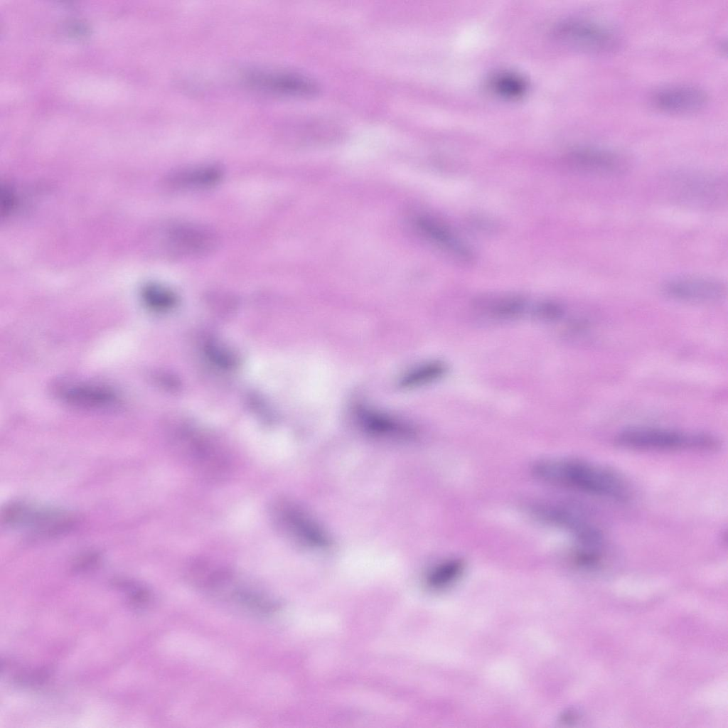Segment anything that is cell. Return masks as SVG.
<instances>
[{
	"instance_id": "9c48e42d",
	"label": "cell",
	"mask_w": 728,
	"mask_h": 728,
	"mask_svg": "<svg viewBox=\"0 0 728 728\" xmlns=\"http://www.w3.org/2000/svg\"><path fill=\"white\" fill-rule=\"evenodd\" d=\"M276 519L294 536L306 544L315 547L325 548L329 541L324 532L301 511L291 505H282L276 508Z\"/></svg>"
},
{
	"instance_id": "2e32d148",
	"label": "cell",
	"mask_w": 728,
	"mask_h": 728,
	"mask_svg": "<svg viewBox=\"0 0 728 728\" xmlns=\"http://www.w3.org/2000/svg\"><path fill=\"white\" fill-rule=\"evenodd\" d=\"M464 566L463 561L459 559L443 562L429 574L428 584L433 588H441L451 584L461 574Z\"/></svg>"
},
{
	"instance_id": "3957f363",
	"label": "cell",
	"mask_w": 728,
	"mask_h": 728,
	"mask_svg": "<svg viewBox=\"0 0 728 728\" xmlns=\"http://www.w3.org/2000/svg\"><path fill=\"white\" fill-rule=\"evenodd\" d=\"M558 37L567 44L594 55H605L619 50L621 40L609 27L596 21L573 19L562 23Z\"/></svg>"
},
{
	"instance_id": "8992f818",
	"label": "cell",
	"mask_w": 728,
	"mask_h": 728,
	"mask_svg": "<svg viewBox=\"0 0 728 728\" xmlns=\"http://www.w3.org/2000/svg\"><path fill=\"white\" fill-rule=\"evenodd\" d=\"M659 111L674 115H687L702 110L708 102L707 94L700 87L676 85L662 87L651 97Z\"/></svg>"
},
{
	"instance_id": "5bb4252c",
	"label": "cell",
	"mask_w": 728,
	"mask_h": 728,
	"mask_svg": "<svg viewBox=\"0 0 728 728\" xmlns=\"http://www.w3.org/2000/svg\"><path fill=\"white\" fill-rule=\"evenodd\" d=\"M417 225L425 235L451 253L463 259L469 260L472 258L470 250L439 222L428 218H420Z\"/></svg>"
},
{
	"instance_id": "ac0fdd59",
	"label": "cell",
	"mask_w": 728,
	"mask_h": 728,
	"mask_svg": "<svg viewBox=\"0 0 728 728\" xmlns=\"http://www.w3.org/2000/svg\"><path fill=\"white\" fill-rule=\"evenodd\" d=\"M142 298L147 306L156 309L168 307L174 302L173 294L156 284L145 287L142 291Z\"/></svg>"
},
{
	"instance_id": "52a82bcc",
	"label": "cell",
	"mask_w": 728,
	"mask_h": 728,
	"mask_svg": "<svg viewBox=\"0 0 728 728\" xmlns=\"http://www.w3.org/2000/svg\"><path fill=\"white\" fill-rule=\"evenodd\" d=\"M663 291L668 297L690 303H712L724 296V284L716 279L698 277H680L666 282Z\"/></svg>"
},
{
	"instance_id": "8fae6325",
	"label": "cell",
	"mask_w": 728,
	"mask_h": 728,
	"mask_svg": "<svg viewBox=\"0 0 728 728\" xmlns=\"http://www.w3.org/2000/svg\"><path fill=\"white\" fill-rule=\"evenodd\" d=\"M355 410L358 424L372 434L406 437L414 433L409 427L389 416L365 407H358Z\"/></svg>"
},
{
	"instance_id": "6da1fadb",
	"label": "cell",
	"mask_w": 728,
	"mask_h": 728,
	"mask_svg": "<svg viewBox=\"0 0 728 728\" xmlns=\"http://www.w3.org/2000/svg\"><path fill=\"white\" fill-rule=\"evenodd\" d=\"M532 472L550 484L619 500L629 496L628 486L616 473L580 460H541L532 466Z\"/></svg>"
},
{
	"instance_id": "7a4b0ae2",
	"label": "cell",
	"mask_w": 728,
	"mask_h": 728,
	"mask_svg": "<svg viewBox=\"0 0 728 728\" xmlns=\"http://www.w3.org/2000/svg\"><path fill=\"white\" fill-rule=\"evenodd\" d=\"M618 445L636 450L670 451L684 449H709L718 446V441L705 434H688L655 427H631L621 432L616 438Z\"/></svg>"
},
{
	"instance_id": "d6986e66",
	"label": "cell",
	"mask_w": 728,
	"mask_h": 728,
	"mask_svg": "<svg viewBox=\"0 0 728 728\" xmlns=\"http://www.w3.org/2000/svg\"><path fill=\"white\" fill-rule=\"evenodd\" d=\"M117 585L127 592L129 603L134 608L144 609L152 602L153 595L145 587L129 582H118Z\"/></svg>"
},
{
	"instance_id": "4fadbf2b",
	"label": "cell",
	"mask_w": 728,
	"mask_h": 728,
	"mask_svg": "<svg viewBox=\"0 0 728 728\" xmlns=\"http://www.w3.org/2000/svg\"><path fill=\"white\" fill-rule=\"evenodd\" d=\"M62 396L68 403L83 407L99 408L112 405L117 397L105 387L92 385H76L66 387Z\"/></svg>"
},
{
	"instance_id": "5b68a950",
	"label": "cell",
	"mask_w": 728,
	"mask_h": 728,
	"mask_svg": "<svg viewBox=\"0 0 728 728\" xmlns=\"http://www.w3.org/2000/svg\"><path fill=\"white\" fill-rule=\"evenodd\" d=\"M245 80L259 90L287 96L312 95L318 90L312 80L287 72L255 70L246 75Z\"/></svg>"
},
{
	"instance_id": "7c38bea8",
	"label": "cell",
	"mask_w": 728,
	"mask_h": 728,
	"mask_svg": "<svg viewBox=\"0 0 728 728\" xmlns=\"http://www.w3.org/2000/svg\"><path fill=\"white\" fill-rule=\"evenodd\" d=\"M475 308L492 318H513L525 311V300L518 295L488 296L478 299Z\"/></svg>"
},
{
	"instance_id": "e0dca14e",
	"label": "cell",
	"mask_w": 728,
	"mask_h": 728,
	"mask_svg": "<svg viewBox=\"0 0 728 728\" xmlns=\"http://www.w3.org/2000/svg\"><path fill=\"white\" fill-rule=\"evenodd\" d=\"M490 86L497 94L507 97H519L524 93L526 84L523 79L512 73H500L491 80Z\"/></svg>"
},
{
	"instance_id": "ffe728a7",
	"label": "cell",
	"mask_w": 728,
	"mask_h": 728,
	"mask_svg": "<svg viewBox=\"0 0 728 728\" xmlns=\"http://www.w3.org/2000/svg\"><path fill=\"white\" fill-rule=\"evenodd\" d=\"M562 308L553 302H542L537 305L533 311L534 315L543 320H555L562 315Z\"/></svg>"
},
{
	"instance_id": "9a60e30c",
	"label": "cell",
	"mask_w": 728,
	"mask_h": 728,
	"mask_svg": "<svg viewBox=\"0 0 728 728\" xmlns=\"http://www.w3.org/2000/svg\"><path fill=\"white\" fill-rule=\"evenodd\" d=\"M446 370L445 365L439 362L423 364L408 372L400 380V386L405 388L422 385L437 380Z\"/></svg>"
},
{
	"instance_id": "30bf717a",
	"label": "cell",
	"mask_w": 728,
	"mask_h": 728,
	"mask_svg": "<svg viewBox=\"0 0 728 728\" xmlns=\"http://www.w3.org/2000/svg\"><path fill=\"white\" fill-rule=\"evenodd\" d=\"M222 170L215 165H204L176 171L166 178L168 187L176 190L206 188L221 178Z\"/></svg>"
},
{
	"instance_id": "ba28073f",
	"label": "cell",
	"mask_w": 728,
	"mask_h": 728,
	"mask_svg": "<svg viewBox=\"0 0 728 728\" xmlns=\"http://www.w3.org/2000/svg\"><path fill=\"white\" fill-rule=\"evenodd\" d=\"M575 168L596 175H614L623 172L628 166L626 156L616 151L601 147H584L568 155Z\"/></svg>"
},
{
	"instance_id": "277c9868",
	"label": "cell",
	"mask_w": 728,
	"mask_h": 728,
	"mask_svg": "<svg viewBox=\"0 0 728 728\" xmlns=\"http://www.w3.org/2000/svg\"><path fill=\"white\" fill-rule=\"evenodd\" d=\"M163 244L176 257H196L213 252L218 245L217 234L211 229L193 223L173 224L164 230Z\"/></svg>"
},
{
	"instance_id": "44dd1931",
	"label": "cell",
	"mask_w": 728,
	"mask_h": 728,
	"mask_svg": "<svg viewBox=\"0 0 728 728\" xmlns=\"http://www.w3.org/2000/svg\"><path fill=\"white\" fill-rule=\"evenodd\" d=\"M97 555L87 557V558L82 560L75 566L74 570L79 572L90 569L97 562Z\"/></svg>"
}]
</instances>
